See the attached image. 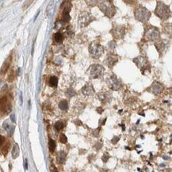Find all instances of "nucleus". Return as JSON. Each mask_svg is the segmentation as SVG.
<instances>
[{
    "label": "nucleus",
    "mask_w": 172,
    "mask_h": 172,
    "mask_svg": "<svg viewBox=\"0 0 172 172\" xmlns=\"http://www.w3.org/2000/svg\"><path fill=\"white\" fill-rule=\"evenodd\" d=\"M98 7L100 11L109 18H113L116 14V7L112 0H104L98 5Z\"/></svg>",
    "instance_id": "f257e3e1"
},
{
    "label": "nucleus",
    "mask_w": 172,
    "mask_h": 172,
    "mask_svg": "<svg viewBox=\"0 0 172 172\" xmlns=\"http://www.w3.org/2000/svg\"><path fill=\"white\" fill-rule=\"evenodd\" d=\"M155 14H156L158 18H159L161 20L166 21L170 17V8L164 3L158 1L156 10H155Z\"/></svg>",
    "instance_id": "f03ea898"
},
{
    "label": "nucleus",
    "mask_w": 172,
    "mask_h": 172,
    "mask_svg": "<svg viewBox=\"0 0 172 172\" xmlns=\"http://www.w3.org/2000/svg\"><path fill=\"white\" fill-rule=\"evenodd\" d=\"M134 16L137 21L145 23L149 20L151 17V12L147 8H145L142 6H139L134 11Z\"/></svg>",
    "instance_id": "7ed1b4c3"
},
{
    "label": "nucleus",
    "mask_w": 172,
    "mask_h": 172,
    "mask_svg": "<svg viewBox=\"0 0 172 172\" xmlns=\"http://www.w3.org/2000/svg\"><path fill=\"white\" fill-rule=\"evenodd\" d=\"M160 37V32L158 28L152 26V25H148V27L145 28L144 39L147 41H156L159 40Z\"/></svg>",
    "instance_id": "20e7f679"
},
{
    "label": "nucleus",
    "mask_w": 172,
    "mask_h": 172,
    "mask_svg": "<svg viewBox=\"0 0 172 172\" xmlns=\"http://www.w3.org/2000/svg\"><path fill=\"white\" fill-rule=\"evenodd\" d=\"M104 73H105V68L100 64H93L90 66L88 70V75L90 79H92L101 78L104 75Z\"/></svg>",
    "instance_id": "39448f33"
},
{
    "label": "nucleus",
    "mask_w": 172,
    "mask_h": 172,
    "mask_svg": "<svg viewBox=\"0 0 172 172\" xmlns=\"http://www.w3.org/2000/svg\"><path fill=\"white\" fill-rule=\"evenodd\" d=\"M133 62L141 71L142 74H144L146 72H150V64L146 57L138 56L133 59Z\"/></svg>",
    "instance_id": "423d86ee"
},
{
    "label": "nucleus",
    "mask_w": 172,
    "mask_h": 172,
    "mask_svg": "<svg viewBox=\"0 0 172 172\" xmlns=\"http://www.w3.org/2000/svg\"><path fill=\"white\" fill-rule=\"evenodd\" d=\"M89 53L92 58L98 59L104 53V48L98 43L94 42L89 46Z\"/></svg>",
    "instance_id": "0eeeda50"
},
{
    "label": "nucleus",
    "mask_w": 172,
    "mask_h": 172,
    "mask_svg": "<svg viewBox=\"0 0 172 172\" xmlns=\"http://www.w3.org/2000/svg\"><path fill=\"white\" fill-rule=\"evenodd\" d=\"M94 20L95 18L90 13L84 11L82 12L79 16V25L81 28H84Z\"/></svg>",
    "instance_id": "6e6552de"
},
{
    "label": "nucleus",
    "mask_w": 172,
    "mask_h": 172,
    "mask_svg": "<svg viewBox=\"0 0 172 172\" xmlns=\"http://www.w3.org/2000/svg\"><path fill=\"white\" fill-rule=\"evenodd\" d=\"M110 33L113 35V37L116 40H121L125 37V28L124 25H114Z\"/></svg>",
    "instance_id": "1a4fd4ad"
},
{
    "label": "nucleus",
    "mask_w": 172,
    "mask_h": 172,
    "mask_svg": "<svg viewBox=\"0 0 172 172\" xmlns=\"http://www.w3.org/2000/svg\"><path fill=\"white\" fill-rule=\"evenodd\" d=\"M107 84L109 87L113 90H119L122 87V83L120 79L114 75H111L109 78L107 79Z\"/></svg>",
    "instance_id": "9d476101"
},
{
    "label": "nucleus",
    "mask_w": 172,
    "mask_h": 172,
    "mask_svg": "<svg viewBox=\"0 0 172 172\" xmlns=\"http://www.w3.org/2000/svg\"><path fill=\"white\" fill-rule=\"evenodd\" d=\"M163 90H164V87H163L162 83L159 82H154L149 88V91L154 94H156V95L161 94L163 91Z\"/></svg>",
    "instance_id": "9b49d317"
},
{
    "label": "nucleus",
    "mask_w": 172,
    "mask_h": 172,
    "mask_svg": "<svg viewBox=\"0 0 172 172\" xmlns=\"http://www.w3.org/2000/svg\"><path fill=\"white\" fill-rule=\"evenodd\" d=\"M0 110L6 113H9L11 110V103L8 102V98L6 96L2 97L0 98Z\"/></svg>",
    "instance_id": "f8f14e48"
},
{
    "label": "nucleus",
    "mask_w": 172,
    "mask_h": 172,
    "mask_svg": "<svg viewBox=\"0 0 172 172\" xmlns=\"http://www.w3.org/2000/svg\"><path fill=\"white\" fill-rule=\"evenodd\" d=\"M98 98L102 104H107L112 99V94L108 91H102L98 94Z\"/></svg>",
    "instance_id": "ddd939ff"
},
{
    "label": "nucleus",
    "mask_w": 172,
    "mask_h": 172,
    "mask_svg": "<svg viewBox=\"0 0 172 172\" xmlns=\"http://www.w3.org/2000/svg\"><path fill=\"white\" fill-rule=\"evenodd\" d=\"M118 62V56L114 53H109L106 59V64L109 68H113L114 66Z\"/></svg>",
    "instance_id": "4468645a"
},
{
    "label": "nucleus",
    "mask_w": 172,
    "mask_h": 172,
    "mask_svg": "<svg viewBox=\"0 0 172 172\" xmlns=\"http://www.w3.org/2000/svg\"><path fill=\"white\" fill-rule=\"evenodd\" d=\"M155 46H156L157 51L159 52V53L161 55L166 51L167 45L164 41H162V40L158 41L157 40V41H156V43H155Z\"/></svg>",
    "instance_id": "2eb2a0df"
},
{
    "label": "nucleus",
    "mask_w": 172,
    "mask_h": 172,
    "mask_svg": "<svg viewBox=\"0 0 172 172\" xmlns=\"http://www.w3.org/2000/svg\"><path fill=\"white\" fill-rule=\"evenodd\" d=\"M82 92L84 95L87 96H91L94 94V89L93 87V86L90 84H86L84 87L82 88Z\"/></svg>",
    "instance_id": "dca6fc26"
},
{
    "label": "nucleus",
    "mask_w": 172,
    "mask_h": 172,
    "mask_svg": "<svg viewBox=\"0 0 172 172\" xmlns=\"http://www.w3.org/2000/svg\"><path fill=\"white\" fill-rule=\"evenodd\" d=\"M11 62V56L8 58L3 63V66L1 67V69H0V74L4 75L7 72V70L9 69V67H10Z\"/></svg>",
    "instance_id": "f3484780"
},
{
    "label": "nucleus",
    "mask_w": 172,
    "mask_h": 172,
    "mask_svg": "<svg viewBox=\"0 0 172 172\" xmlns=\"http://www.w3.org/2000/svg\"><path fill=\"white\" fill-rule=\"evenodd\" d=\"M66 153L64 151H59L57 154V161L59 163H64L66 161Z\"/></svg>",
    "instance_id": "a211bd4d"
},
{
    "label": "nucleus",
    "mask_w": 172,
    "mask_h": 172,
    "mask_svg": "<svg viewBox=\"0 0 172 172\" xmlns=\"http://www.w3.org/2000/svg\"><path fill=\"white\" fill-rule=\"evenodd\" d=\"M19 153H20L19 146L18 144H15L13 147V149H12V158L13 159L18 158L19 156Z\"/></svg>",
    "instance_id": "6ab92c4d"
},
{
    "label": "nucleus",
    "mask_w": 172,
    "mask_h": 172,
    "mask_svg": "<svg viewBox=\"0 0 172 172\" xmlns=\"http://www.w3.org/2000/svg\"><path fill=\"white\" fill-rule=\"evenodd\" d=\"M64 35H63L61 33L58 32V33H55V35H54V41H55L56 43H57V44H60V43H62L63 41H64Z\"/></svg>",
    "instance_id": "aec40b11"
},
{
    "label": "nucleus",
    "mask_w": 172,
    "mask_h": 172,
    "mask_svg": "<svg viewBox=\"0 0 172 172\" xmlns=\"http://www.w3.org/2000/svg\"><path fill=\"white\" fill-rule=\"evenodd\" d=\"M49 85L52 87H56L58 85V79L56 76H52L49 79Z\"/></svg>",
    "instance_id": "412c9836"
},
{
    "label": "nucleus",
    "mask_w": 172,
    "mask_h": 172,
    "mask_svg": "<svg viewBox=\"0 0 172 172\" xmlns=\"http://www.w3.org/2000/svg\"><path fill=\"white\" fill-rule=\"evenodd\" d=\"M59 107L62 110H67L68 109V102L66 100H62L59 103Z\"/></svg>",
    "instance_id": "4be33fe9"
},
{
    "label": "nucleus",
    "mask_w": 172,
    "mask_h": 172,
    "mask_svg": "<svg viewBox=\"0 0 172 172\" xmlns=\"http://www.w3.org/2000/svg\"><path fill=\"white\" fill-rule=\"evenodd\" d=\"M56 144L55 142V140H52V139H49V141H48V148H49V151L51 152H53L56 149Z\"/></svg>",
    "instance_id": "5701e85b"
},
{
    "label": "nucleus",
    "mask_w": 172,
    "mask_h": 172,
    "mask_svg": "<svg viewBox=\"0 0 172 172\" xmlns=\"http://www.w3.org/2000/svg\"><path fill=\"white\" fill-rule=\"evenodd\" d=\"M64 127V123H63L62 122H60V121L57 122L55 124V125H54L55 129H56L57 132H59V131L62 130Z\"/></svg>",
    "instance_id": "b1692460"
},
{
    "label": "nucleus",
    "mask_w": 172,
    "mask_h": 172,
    "mask_svg": "<svg viewBox=\"0 0 172 172\" xmlns=\"http://www.w3.org/2000/svg\"><path fill=\"white\" fill-rule=\"evenodd\" d=\"M75 94H76L75 90L73 88H72V87L68 88V89L67 90V91H66V95H67L68 98H72V97L75 96Z\"/></svg>",
    "instance_id": "393cba45"
},
{
    "label": "nucleus",
    "mask_w": 172,
    "mask_h": 172,
    "mask_svg": "<svg viewBox=\"0 0 172 172\" xmlns=\"http://www.w3.org/2000/svg\"><path fill=\"white\" fill-rule=\"evenodd\" d=\"M86 3H87L89 6L94 7L98 4L99 0H85Z\"/></svg>",
    "instance_id": "a878e982"
},
{
    "label": "nucleus",
    "mask_w": 172,
    "mask_h": 172,
    "mask_svg": "<svg viewBox=\"0 0 172 172\" xmlns=\"http://www.w3.org/2000/svg\"><path fill=\"white\" fill-rule=\"evenodd\" d=\"M59 140H60V142L62 144H66L67 142V138L64 134H60V136H59Z\"/></svg>",
    "instance_id": "bb28decb"
},
{
    "label": "nucleus",
    "mask_w": 172,
    "mask_h": 172,
    "mask_svg": "<svg viewBox=\"0 0 172 172\" xmlns=\"http://www.w3.org/2000/svg\"><path fill=\"white\" fill-rule=\"evenodd\" d=\"M33 0H27V1L24 3L23 7H22V9H23V10L27 9V8H28V7L31 5V3H33Z\"/></svg>",
    "instance_id": "cd10ccee"
},
{
    "label": "nucleus",
    "mask_w": 172,
    "mask_h": 172,
    "mask_svg": "<svg viewBox=\"0 0 172 172\" xmlns=\"http://www.w3.org/2000/svg\"><path fill=\"white\" fill-rule=\"evenodd\" d=\"M108 47H109V49H111V50H114L115 48H116V42L115 41H110L109 44H108Z\"/></svg>",
    "instance_id": "c85d7f7f"
},
{
    "label": "nucleus",
    "mask_w": 172,
    "mask_h": 172,
    "mask_svg": "<svg viewBox=\"0 0 172 172\" xmlns=\"http://www.w3.org/2000/svg\"><path fill=\"white\" fill-rule=\"evenodd\" d=\"M109 158H110L109 155L106 152V153H104V155H103V156L102 157V160L103 162H104V163H106Z\"/></svg>",
    "instance_id": "c756f323"
},
{
    "label": "nucleus",
    "mask_w": 172,
    "mask_h": 172,
    "mask_svg": "<svg viewBox=\"0 0 172 172\" xmlns=\"http://www.w3.org/2000/svg\"><path fill=\"white\" fill-rule=\"evenodd\" d=\"M14 71L12 70V71L11 72L9 76H8V81H9L10 83H11V82L14 81Z\"/></svg>",
    "instance_id": "7c9ffc66"
},
{
    "label": "nucleus",
    "mask_w": 172,
    "mask_h": 172,
    "mask_svg": "<svg viewBox=\"0 0 172 172\" xmlns=\"http://www.w3.org/2000/svg\"><path fill=\"white\" fill-rule=\"evenodd\" d=\"M123 1L126 3V4H129V5H133V4H135L137 0H123Z\"/></svg>",
    "instance_id": "2f4dec72"
},
{
    "label": "nucleus",
    "mask_w": 172,
    "mask_h": 172,
    "mask_svg": "<svg viewBox=\"0 0 172 172\" xmlns=\"http://www.w3.org/2000/svg\"><path fill=\"white\" fill-rule=\"evenodd\" d=\"M120 140V136H114L113 139L111 140V142H112V144H115L116 143H117V141Z\"/></svg>",
    "instance_id": "473e14b6"
},
{
    "label": "nucleus",
    "mask_w": 172,
    "mask_h": 172,
    "mask_svg": "<svg viewBox=\"0 0 172 172\" xmlns=\"http://www.w3.org/2000/svg\"><path fill=\"white\" fill-rule=\"evenodd\" d=\"M4 141H5V138H4V136H0V146H2V145L3 144Z\"/></svg>",
    "instance_id": "72a5a7b5"
},
{
    "label": "nucleus",
    "mask_w": 172,
    "mask_h": 172,
    "mask_svg": "<svg viewBox=\"0 0 172 172\" xmlns=\"http://www.w3.org/2000/svg\"><path fill=\"white\" fill-rule=\"evenodd\" d=\"M27 168H28V163H27V159H25V169L27 170Z\"/></svg>",
    "instance_id": "f704fd0d"
},
{
    "label": "nucleus",
    "mask_w": 172,
    "mask_h": 172,
    "mask_svg": "<svg viewBox=\"0 0 172 172\" xmlns=\"http://www.w3.org/2000/svg\"><path fill=\"white\" fill-rule=\"evenodd\" d=\"M97 110H98V113H99V114H102L103 109H102V108H101V107H99Z\"/></svg>",
    "instance_id": "c9c22d12"
},
{
    "label": "nucleus",
    "mask_w": 172,
    "mask_h": 172,
    "mask_svg": "<svg viewBox=\"0 0 172 172\" xmlns=\"http://www.w3.org/2000/svg\"><path fill=\"white\" fill-rule=\"evenodd\" d=\"M14 117H14V114H12L11 117V121H12L13 122H15V118H14Z\"/></svg>",
    "instance_id": "e433bc0d"
}]
</instances>
